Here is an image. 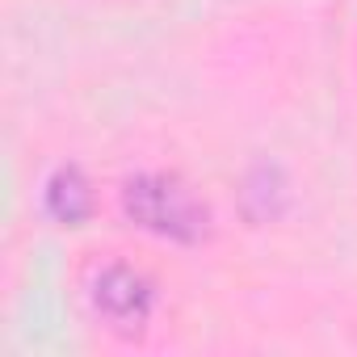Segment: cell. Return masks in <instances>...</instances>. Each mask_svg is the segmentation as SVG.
<instances>
[{"label": "cell", "mask_w": 357, "mask_h": 357, "mask_svg": "<svg viewBox=\"0 0 357 357\" xmlns=\"http://www.w3.org/2000/svg\"><path fill=\"white\" fill-rule=\"evenodd\" d=\"M122 206L139 227L168 236V240H185V244L202 240L211 223L206 206L176 176H135L122 190Z\"/></svg>", "instance_id": "1"}, {"label": "cell", "mask_w": 357, "mask_h": 357, "mask_svg": "<svg viewBox=\"0 0 357 357\" xmlns=\"http://www.w3.org/2000/svg\"><path fill=\"white\" fill-rule=\"evenodd\" d=\"M93 303H97V311H101L109 324H118V328H139V324L147 319V311H151V290H147V282H143L135 269L114 265V269H105V273L97 278Z\"/></svg>", "instance_id": "2"}, {"label": "cell", "mask_w": 357, "mask_h": 357, "mask_svg": "<svg viewBox=\"0 0 357 357\" xmlns=\"http://www.w3.org/2000/svg\"><path fill=\"white\" fill-rule=\"evenodd\" d=\"M47 211L59 223H80L93 211V194H89L84 176L76 168H63V172L51 176V185H47Z\"/></svg>", "instance_id": "3"}]
</instances>
